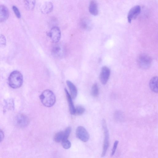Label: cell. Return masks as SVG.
<instances>
[{
    "instance_id": "6da1fadb",
    "label": "cell",
    "mask_w": 158,
    "mask_h": 158,
    "mask_svg": "<svg viewBox=\"0 0 158 158\" xmlns=\"http://www.w3.org/2000/svg\"><path fill=\"white\" fill-rule=\"evenodd\" d=\"M8 80L9 85L13 89L18 88L22 85L23 76L19 71H14L10 75Z\"/></svg>"
},
{
    "instance_id": "7a4b0ae2",
    "label": "cell",
    "mask_w": 158,
    "mask_h": 158,
    "mask_svg": "<svg viewBox=\"0 0 158 158\" xmlns=\"http://www.w3.org/2000/svg\"><path fill=\"white\" fill-rule=\"evenodd\" d=\"M40 98L43 104L47 107L52 106L56 102L54 94L49 89L44 90L40 95Z\"/></svg>"
},
{
    "instance_id": "3957f363",
    "label": "cell",
    "mask_w": 158,
    "mask_h": 158,
    "mask_svg": "<svg viewBox=\"0 0 158 158\" xmlns=\"http://www.w3.org/2000/svg\"><path fill=\"white\" fill-rule=\"evenodd\" d=\"M137 61L139 66L140 68L147 69L150 67L152 60L148 55L145 53H142L139 56Z\"/></svg>"
},
{
    "instance_id": "277c9868",
    "label": "cell",
    "mask_w": 158,
    "mask_h": 158,
    "mask_svg": "<svg viewBox=\"0 0 158 158\" xmlns=\"http://www.w3.org/2000/svg\"><path fill=\"white\" fill-rule=\"evenodd\" d=\"M102 125L104 132V139L101 156L102 157H103L105 155L109 146V135L106 120L104 119L102 121Z\"/></svg>"
},
{
    "instance_id": "5b68a950",
    "label": "cell",
    "mask_w": 158,
    "mask_h": 158,
    "mask_svg": "<svg viewBox=\"0 0 158 158\" xmlns=\"http://www.w3.org/2000/svg\"><path fill=\"white\" fill-rule=\"evenodd\" d=\"M47 34L52 41L54 43H57L59 41L61 36L60 31L57 27H53Z\"/></svg>"
},
{
    "instance_id": "8992f818",
    "label": "cell",
    "mask_w": 158,
    "mask_h": 158,
    "mask_svg": "<svg viewBox=\"0 0 158 158\" xmlns=\"http://www.w3.org/2000/svg\"><path fill=\"white\" fill-rule=\"evenodd\" d=\"M15 123L18 127L24 128L28 125L29 119L25 115L23 114H19L15 118Z\"/></svg>"
},
{
    "instance_id": "52a82bcc",
    "label": "cell",
    "mask_w": 158,
    "mask_h": 158,
    "mask_svg": "<svg viewBox=\"0 0 158 158\" xmlns=\"http://www.w3.org/2000/svg\"><path fill=\"white\" fill-rule=\"evenodd\" d=\"M77 137L84 142H86L89 138V134L86 129L83 127H77L76 130Z\"/></svg>"
},
{
    "instance_id": "ba28073f",
    "label": "cell",
    "mask_w": 158,
    "mask_h": 158,
    "mask_svg": "<svg viewBox=\"0 0 158 158\" xmlns=\"http://www.w3.org/2000/svg\"><path fill=\"white\" fill-rule=\"evenodd\" d=\"M141 11L140 7L139 5L132 7L129 11L127 17L128 22L131 23L132 20L135 19Z\"/></svg>"
},
{
    "instance_id": "9c48e42d",
    "label": "cell",
    "mask_w": 158,
    "mask_h": 158,
    "mask_svg": "<svg viewBox=\"0 0 158 158\" xmlns=\"http://www.w3.org/2000/svg\"><path fill=\"white\" fill-rule=\"evenodd\" d=\"M110 74V69L106 66L102 68L100 75V79L101 83L106 84L107 82Z\"/></svg>"
},
{
    "instance_id": "30bf717a",
    "label": "cell",
    "mask_w": 158,
    "mask_h": 158,
    "mask_svg": "<svg viewBox=\"0 0 158 158\" xmlns=\"http://www.w3.org/2000/svg\"><path fill=\"white\" fill-rule=\"evenodd\" d=\"M9 16V12L7 7L3 5H0V22L6 20Z\"/></svg>"
},
{
    "instance_id": "8fae6325",
    "label": "cell",
    "mask_w": 158,
    "mask_h": 158,
    "mask_svg": "<svg viewBox=\"0 0 158 158\" xmlns=\"http://www.w3.org/2000/svg\"><path fill=\"white\" fill-rule=\"evenodd\" d=\"M64 50L63 47L59 44L55 45L52 48L53 55L57 57H60L64 55Z\"/></svg>"
},
{
    "instance_id": "7c38bea8",
    "label": "cell",
    "mask_w": 158,
    "mask_h": 158,
    "mask_svg": "<svg viewBox=\"0 0 158 158\" xmlns=\"http://www.w3.org/2000/svg\"><path fill=\"white\" fill-rule=\"evenodd\" d=\"M64 91L68 103L70 112L72 114H75V108L72 101L73 99L66 89H65Z\"/></svg>"
},
{
    "instance_id": "4fadbf2b",
    "label": "cell",
    "mask_w": 158,
    "mask_h": 158,
    "mask_svg": "<svg viewBox=\"0 0 158 158\" xmlns=\"http://www.w3.org/2000/svg\"><path fill=\"white\" fill-rule=\"evenodd\" d=\"M66 83L70 90L72 98L73 99H75L76 98L77 94V89L76 86L69 81H67Z\"/></svg>"
},
{
    "instance_id": "5bb4252c",
    "label": "cell",
    "mask_w": 158,
    "mask_h": 158,
    "mask_svg": "<svg viewBox=\"0 0 158 158\" xmlns=\"http://www.w3.org/2000/svg\"><path fill=\"white\" fill-rule=\"evenodd\" d=\"M53 9V5L52 2H45L42 6L41 11L42 13L47 14L51 12Z\"/></svg>"
},
{
    "instance_id": "9a60e30c",
    "label": "cell",
    "mask_w": 158,
    "mask_h": 158,
    "mask_svg": "<svg viewBox=\"0 0 158 158\" xmlns=\"http://www.w3.org/2000/svg\"><path fill=\"white\" fill-rule=\"evenodd\" d=\"M89 11L92 15L96 16L98 14V9L97 3L94 0H92L89 4Z\"/></svg>"
},
{
    "instance_id": "2e32d148",
    "label": "cell",
    "mask_w": 158,
    "mask_h": 158,
    "mask_svg": "<svg viewBox=\"0 0 158 158\" xmlns=\"http://www.w3.org/2000/svg\"><path fill=\"white\" fill-rule=\"evenodd\" d=\"M80 27L85 30H89L92 27V23L90 20L87 18L81 19L80 22Z\"/></svg>"
},
{
    "instance_id": "e0dca14e",
    "label": "cell",
    "mask_w": 158,
    "mask_h": 158,
    "mask_svg": "<svg viewBox=\"0 0 158 158\" xmlns=\"http://www.w3.org/2000/svg\"><path fill=\"white\" fill-rule=\"evenodd\" d=\"M149 87L152 91L156 93H158V77H154L151 79L149 82Z\"/></svg>"
},
{
    "instance_id": "ac0fdd59",
    "label": "cell",
    "mask_w": 158,
    "mask_h": 158,
    "mask_svg": "<svg viewBox=\"0 0 158 158\" xmlns=\"http://www.w3.org/2000/svg\"><path fill=\"white\" fill-rule=\"evenodd\" d=\"M23 4L25 8L28 10H32L34 8L35 0H23Z\"/></svg>"
},
{
    "instance_id": "d6986e66",
    "label": "cell",
    "mask_w": 158,
    "mask_h": 158,
    "mask_svg": "<svg viewBox=\"0 0 158 158\" xmlns=\"http://www.w3.org/2000/svg\"><path fill=\"white\" fill-rule=\"evenodd\" d=\"M99 93V89L98 85L95 83L93 85L91 90V94L93 96L96 97H97Z\"/></svg>"
},
{
    "instance_id": "ffe728a7",
    "label": "cell",
    "mask_w": 158,
    "mask_h": 158,
    "mask_svg": "<svg viewBox=\"0 0 158 158\" xmlns=\"http://www.w3.org/2000/svg\"><path fill=\"white\" fill-rule=\"evenodd\" d=\"M64 137V132L60 131L55 134L54 137V139L56 142L59 143L62 141Z\"/></svg>"
},
{
    "instance_id": "44dd1931",
    "label": "cell",
    "mask_w": 158,
    "mask_h": 158,
    "mask_svg": "<svg viewBox=\"0 0 158 158\" xmlns=\"http://www.w3.org/2000/svg\"><path fill=\"white\" fill-rule=\"evenodd\" d=\"M61 142L62 145L64 148L68 149L71 147V143L68 139H64Z\"/></svg>"
},
{
    "instance_id": "7402d4cb",
    "label": "cell",
    "mask_w": 158,
    "mask_h": 158,
    "mask_svg": "<svg viewBox=\"0 0 158 158\" xmlns=\"http://www.w3.org/2000/svg\"><path fill=\"white\" fill-rule=\"evenodd\" d=\"M85 108L81 106H78L75 108V114L81 115L83 114L85 111Z\"/></svg>"
},
{
    "instance_id": "603a6c76",
    "label": "cell",
    "mask_w": 158,
    "mask_h": 158,
    "mask_svg": "<svg viewBox=\"0 0 158 158\" xmlns=\"http://www.w3.org/2000/svg\"><path fill=\"white\" fill-rule=\"evenodd\" d=\"M5 104L6 107L10 110H12L14 108V102L12 99L7 100L5 101Z\"/></svg>"
},
{
    "instance_id": "cb8c5ba5",
    "label": "cell",
    "mask_w": 158,
    "mask_h": 158,
    "mask_svg": "<svg viewBox=\"0 0 158 158\" xmlns=\"http://www.w3.org/2000/svg\"><path fill=\"white\" fill-rule=\"evenodd\" d=\"M6 40L5 36L2 34H0V47H4L6 45Z\"/></svg>"
},
{
    "instance_id": "d4e9b609",
    "label": "cell",
    "mask_w": 158,
    "mask_h": 158,
    "mask_svg": "<svg viewBox=\"0 0 158 158\" xmlns=\"http://www.w3.org/2000/svg\"><path fill=\"white\" fill-rule=\"evenodd\" d=\"M71 128L70 127H67L65 131L64 132V139H68L71 133Z\"/></svg>"
},
{
    "instance_id": "484cf974",
    "label": "cell",
    "mask_w": 158,
    "mask_h": 158,
    "mask_svg": "<svg viewBox=\"0 0 158 158\" xmlns=\"http://www.w3.org/2000/svg\"><path fill=\"white\" fill-rule=\"evenodd\" d=\"M12 8L16 16L18 18H20L21 17V14L18 9L15 6H13Z\"/></svg>"
},
{
    "instance_id": "4316f807",
    "label": "cell",
    "mask_w": 158,
    "mask_h": 158,
    "mask_svg": "<svg viewBox=\"0 0 158 158\" xmlns=\"http://www.w3.org/2000/svg\"><path fill=\"white\" fill-rule=\"evenodd\" d=\"M118 143V141L117 140H115V141L114 142L112 150V152L111 155V156H113L114 154Z\"/></svg>"
},
{
    "instance_id": "83f0119b",
    "label": "cell",
    "mask_w": 158,
    "mask_h": 158,
    "mask_svg": "<svg viewBox=\"0 0 158 158\" xmlns=\"http://www.w3.org/2000/svg\"><path fill=\"white\" fill-rule=\"evenodd\" d=\"M122 113L119 111L116 112L115 114V119L118 120H121L122 118Z\"/></svg>"
},
{
    "instance_id": "f1b7e54d",
    "label": "cell",
    "mask_w": 158,
    "mask_h": 158,
    "mask_svg": "<svg viewBox=\"0 0 158 158\" xmlns=\"http://www.w3.org/2000/svg\"><path fill=\"white\" fill-rule=\"evenodd\" d=\"M4 136V135L3 131L0 129V142L3 140Z\"/></svg>"
}]
</instances>
